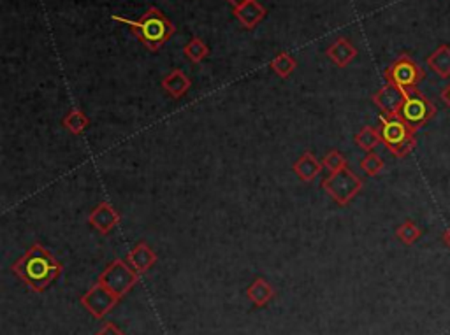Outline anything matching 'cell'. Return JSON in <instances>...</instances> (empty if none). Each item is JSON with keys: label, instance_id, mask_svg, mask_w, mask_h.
Wrapping results in <instances>:
<instances>
[{"label": "cell", "instance_id": "cell-13", "mask_svg": "<svg viewBox=\"0 0 450 335\" xmlns=\"http://www.w3.org/2000/svg\"><path fill=\"white\" fill-rule=\"evenodd\" d=\"M275 288L263 278H257L256 281L246 288V297H248V300L252 302L256 307H264V305H268L269 302L275 298Z\"/></svg>", "mask_w": 450, "mask_h": 335}, {"label": "cell", "instance_id": "cell-24", "mask_svg": "<svg viewBox=\"0 0 450 335\" xmlns=\"http://www.w3.org/2000/svg\"><path fill=\"white\" fill-rule=\"evenodd\" d=\"M185 55L188 58H190L192 62H201L204 60V57L208 55V47H206V44L202 42L201 39H194L190 44L185 47Z\"/></svg>", "mask_w": 450, "mask_h": 335}, {"label": "cell", "instance_id": "cell-21", "mask_svg": "<svg viewBox=\"0 0 450 335\" xmlns=\"http://www.w3.org/2000/svg\"><path fill=\"white\" fill-rule=\"evenodd\" d=\"M296 65H297L296 60L287 53L278 55V57L271 62V69L280 77H289L294 71H296Z\"/></svg>", "mask_w": 450, "mask_h": 335}, {"label": "cell", "instance_id": "cell-1", "mask_svg": "<svg viewBox=\"0 0 450 335\" xmlns=\"http://www.w3.org/2000/svg\"><path fill=\"white\" fill-rule=\"evenodd\" d=\"M64 265L44 246L34 244L13 265V274L35 293H43L48 286L60 278Z\"/></svg>", "mask_w": 450, "mask_h": 335}, {"label": "cell", "instance_id": "cell-2", "mask_svg": "<svg viewBox=\"0 0 450 335\" xmlns=\"http://www.w3.org/2000/svg\"><path fill=\"white\" fill-rule=\"evenodd\" d=\"M114 20L124 21L128 27H132L134 34L138 35L150 50H158L165 40L171 38L172 32H175V28L169 23L168 18H165L158 9H150L139 21L125 20V18L120 16H114Z\"/></svg>", "mask_w": 450, "mask_h": 335}, {"label": "cell", "instance_id": "cell-17", "mask_svg": "<svg viewBox=\"0 0 450 335\" xmlns=\"http://www.w3.org/2000/svg\"><path fill=\"white\" fill-rule=\"evenodd\" d=\"M236 16H238V20L241 21L246 28H253L264 18V9L256 2V0H252V2L238 7V9H236Z\"/></svg>", "mask_w": 450, "mask_h": 335}, {"label": "cell", "instance_id": "cell-22", "mask_svg": "<svg viewBox=\"0 0 450 335\" xmlns=\"http://www.w3.org/2000/svg\"><path fill=\"white\" fill-rule=\"evenodd\" d=\"M361 169H363L364 174L370 176V178H373V176H378L380 172H382L383 160L378 157V154L371 151V153H368L366 157L361 160Z\"/></svg>", "mask_w": 450, "mask_h": 335}, {"label": "cell", "instance_id": "cell-19", "mask_svg": "<svg viewBox=\"0 0 450 335\" xmlns=\"http://www.w3.org/2000/svg\"><path fill=\"white\" fill-rule=\"evenodd\" d=\"M62 123H64V127L67 128L71 134L79 135V134H83L84 130H87L88 125H90V120H88V118L84 116V113H81L79 109H72V111H69L67 114H65L64 120H62Z\"/></svg>", "mask_w": 450, "mask_h": 335}, {"label": "cell", "instance_id": "cell-4", "mask_svg": "<svg viewBox=\"0 0 450 335\" xmlns=\"http://www.w3.org/2000/svg\"><path fill=\"white\" fill-rule=\"evenodd\" d=\"M437 113L438 109L431 98H427L422 91L413 90L407 93V98H405L403 106L397 113V118L403 120L413 132H417L424 125L429 123L437 116Z\"/></svg>", "mask_w": 450, "mask_h": 335}, {"label": "cell", "instance_id": "cell-27", "mask_svg": "<svg viewBox=\"0 0 450 335\" xmlns=\"http://www.w3.org/2000/svg\"><path fill=\"white\" fill-rule=\"evenodd\" d=\"M441 239H444L445 246H447V248L450 249V227L447 228V230H445V232H444V235H441Z\"/></svg>", "mask_w": 450, "mask_h": 335}, {"label": "cell", "instance_id": "cell-14", "mask_svg": "<svg viewBox=\"0 0 450 335\" xmlns=\"http://www.w3.org/2000/svg\"><path fill=\"white\" fill-rule=\"evenodd\" d=\"M320 171H322V164L317 160L313 153L301 154L300 160L294 164V172L302 183H312L320 174Z\"/></svg>", "mask_w": 450, "mask_h": 335}, {"label": "cell", "instance_id": "cell-20", "mask_svg": "<svg viewBox=\"0 0 450 335\" xmlns=\"http://www.w3.org/2000/svg\"><path fill=\"white\" fill-rule=\"evenodd\" d=\"M420 235H422V230H420L419 225L412 222V220H407V222L401 223L396 230V237L407 246L415 244V242L420 239Z\"/></svg>", "mask_w": 450, "mask_h": 335}, {"label": "cell", "instance_id": "cell-15", "mask_svg": "<svg viewBox=\"0 0 450 335\" xmlns=\"http://www.w3.org/2000/svg\"><path fill=\"white\" fill-rule=\"evenodd\" d=\"M327 57H329L338 67H346V65L357 57V50L352 46L350 40L338 39L336 42H333L327 47Z\"/></svg>", "mask_w": 450, "mask_h": 335}, {"label": "cell", "instance_id": "cell-11", "mask_svg": "<svg viewBox=\"0 0 450 335\" xmlns=\"http://www.w3.org/2000/svg\"><path fill=\"white\" fill-rule=\"evenodd\" d=\"M127 261L139 276L148 272L157 263V253L146 242H138L127 255Z\"/></svg>", "mask_w": 450, "mask_h": 335}, {"label": "cell", "instance_id": "cell-23", "mask_svg": "<svg viewBox=\"0 0 450 335\" xmlns=\"http://www.w3.org/2000/svg\"><path fill=\"white\" fill-rule=\"evenodd\" d=\"M322 167H326L329 172H338L339 169L346 167V158L343 157V154L339 153V151L333 149V151H329V153H327L326 157H324Z\"/></svg>", "mask_w": 450, "mask_h": 335}, {"label": "cell", "instance_id": "cell-28", "mask_svg": "<svg viewBox=\"0 0 450 335\" xmlns=\"http://www.w3.org/2000/svg\"><path fill=\"white\" fill-rule=\"evenodd\" d=\"M229 2H231V4H232V6H236V9H238V7L245 6V4L252 2V0H229Z\"/></svg>", "mask_w": 450, "mask_h": 335}, {"label": "cell", "instance_id": "cell-16", "mask_svg": "<svg viewBox=\"0 0 450 335\" xmlns=\"http://www.w3.org/2000/svg\"><path fill=\"white\" fill-rule=\"evenodd\" d=\"M162 88L171 95L172 98H182L190 90V79L182 71H172L162 81Z\"/></svg>", "mask_w": 450, "mask_h": 335}, {"label": "cell", "instance_id": "cell-10", "mask_svg": "<svg viewBox=\"0 0 450 335\" xmlns=\"http://www.w3.org/2000/svg\"><path fill=\"white\" fill-rule=\"evenodd\" d=\"M88 222H90V225L95 228V230L108 235L109 232H111L113 228L120 223V215H118V211L113 208L111 204L102 202V204H99L97 208L90 212Z\"/></svg>", "mask_w": 450, "mask_h": 335}, {"label": "cell", "instance_id": "cell-5", "mask_svg": "<svg viewBox=\"0 0 450 335\" xmlns=\"http://www.w3.org/2000/svg\"><path fill=\"white\" fill-rule=\"evenodd\" d=\"M322 188L336 204L346 205L363 190V179L349 167H343L338 172H331L329 178L324 179Z\"/></svg>", "mask_w": 450, "mask_h": 335}, {"label": "cell", "instance_id": "cell-9", "mask_svg": "<svg viewBox=\"0 0 450 335\" xmlns=\"http://www.w3.org/2000/svg\"><path fill=\"white\" fill-rule=\"evenodd\" d=\"M407 93H405L401 88H397L396 84H383L378 91L373 95V102L376 108L382 111L383 116L396 118L400 113L401 106H403Z\"/></svg>", "mask_w": 450, "mask_h": 335}, {"label": "cell", "instance_id": "cell-25", "mask_svg": "<svg viewBox=\"0 0 450 335\" xmlns=\"http://www.w3.org/2000/svg\"><path fill=\"white\" fill-rule=\"evenodd\" d=\"M95 335H125V334L121 332L120 327H116L114 323H104V327H102V329L99 330Z\"/></svg>", "mask_w": 450, "mask_h": 335}, {"label": "cell", "instance_id": "cell-26", "mask_svg": "<svg viewBox=\"0 0 450 335\" xmlns=\"http://www.w3.org/2000/svg\"><path fill=\"white\" fill-rule=\"evenodd\" d=\"M440 95H441V98H444L445 104H447L449 108H450V83L447 84V86L444 88V90H441V93H440Z\"/></svg>", "mask_w": 450, "mask_h": 335}, {"label": "cell", "instance_id": "cell-7", "mask_svg": "<svg viewBox=\"0 0 450 335\" xmlns=\"http://www.w3.org/2000/svg\"><path fill=\"white\" fill-rule=\"evenodd\" d=\"M139 281V274L128 265V261L114 260L99 276V283L111 290L116 297H124L131 292Z\"/></svg>", "mask_w": 450, "mask_h": 335}, {"label": "cell", "instance_id": "cell-12", "mask_svg": "<svg viewBox=\"0 0 450 335\" xmlns=\"http://www.w3.org/2000/svg\"><path fill=\"white\" fill-rule=\"evenodd\" d=\"M427 67L441 79L450 77V46L449 44H440L426 60Z\"/></svg>", "mask_w": 450, "mask_h": 335}, {"label": "cell", "instance_id": "cell-18", "mask_svg": "<svg viewBox=\"0 0 450 335\" xmlns=\"http://www.w3.org/2000/svg\"><path fill=\"white\" fill-rule=\"evenodd\" d=\"M353 141L357 142V146H359V148H363L364 151H368V153H371V151H373L376 146L382 142V137H380L378 128L364 127V128H361L359 132H357L356 137H353Z\"/></svg>", "mask_w": 450, "mask_h": 335}, {"label": "cell", "instance_id": "cell-3", "mask_svg": "<svg viewBox=\"0 0 450 335\" xmlns=\"http://www.w3.org/2000/svg\"><path fill=\"white\" fill-rule=\"evenodd\" d=\"M380 137H382V144L385 146L390 153L396 158H405L415 149L417 139L415 132L405 123L400 118H380Z\"/></svg>", "mask_w": 450, "mask_h": 335}, {"label": "cell", "instance_id": "cell-6", "mask_svg": "<svg viewBox=\"0 0 450 335\" xmlns=\"http://www.w3.org/2000/svg\"><path fill=\"white\" fill-rule=\"evenodd\" d=\"M383 76H385L387 83L396 84L405 93H408V91L417 90V84L426 77V71L408 55H401L396 62L387 67Z\"/></svg>", "mask_w": 450, "mask_h": 335}, {"label": "cell", "instance_id": "cell-8", "mask_svg": "<svg viewBox=\"0 0 450 335\" xmlns=\"http://www.w3.org/2000/svg\"><path fill=\"white\" fill-rule=\"evenodd\" d=\"M118 300H120V297L114 295L111 290H108L99 281L79 298L81 305H83V307L97 319L104 318L114 305L118 304Z\"/></svg>", "mask_w": 450, "mask_h": 335}]
</instances>
